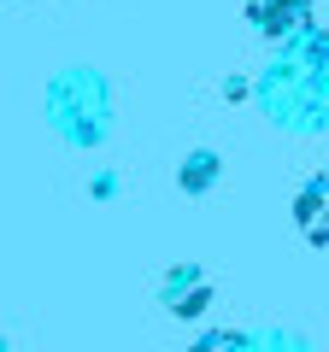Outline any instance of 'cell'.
Here are the masks:
<instances>
[{
	"label": "cell",
	"mask_w": 329,
	"mask_h": 352,
	"mask_svg": "<svg viewBox=\"0 0 329 352\" xmlns=\"http://www.w3.org/2000/svg\"><path fill=\"white\" fill-rule=\"evenodd\" d=\"M212 182H217V159H212V153H194V159L189 164H182V188H212Z\"/></svg>",
	"instance_id": "cell-5"
},
{
	"label": "cell",
	"mask_w": 329,
	"mask_h": 352,
	"mask_svg": "<svg viewBox=\"0 0 329 352\" xmlns=\"http://www.w3.org/2000/svg\"><path fill=\"white\" fill-rule=\"evenodd\" d=\"M247 18H253L265 36H288V30L312 24V6H306V0H247Z\"/></svg>",
	"instance_id": "cell-3"
},
{
	"label": "cell",
	"mask_w": 329,
	"mask_h": 352,
	"mask_svg": "<svg viewBox=\"0 0 329 352\" xmlns=\"http://www.w3.org/2000/svg\"><path fill=\"white\" fill-rule=\"evenodd\" d=\"M164 305L177 317H200L206 311V300H212V282L200 276V264H177V270H164Z\"/></svg>",
	"instance_id": "cell-2"
},
{
	"label": "cell",
	"mask_w": 329,
	"mask_h": 352,
	"mask_svg": "<svg viewBox=\"0 0 329 352\" xmlns=\"http://www.w3.org/2000/svg\"><path fill=\"white\" fill-rule=\"evenodd\" d=\"M294 223L312 247H329V170L312 176L300 194H294Z\"/></svg>",
	"instance_id": "cell-1"
},
{
	"label": "cell",
	"mask_w": 329,
	"mask_h": 352,
	"mask_svg": "<svg viewBox=\"0 0 329 352\" xmlns=\"http://www.w3.org/2000/svg\"><path fill=\"white\" fill-rule=\"evenodd\" d=\"M189 352H253V340H247V335H235V329H206V335L194 340Z\"/></svg>",
	"instance_id": "cell-4"
}]
</instances>
